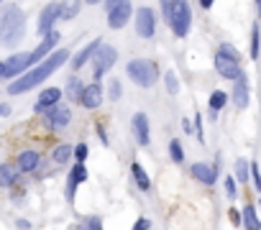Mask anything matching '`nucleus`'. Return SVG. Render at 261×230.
Returning a JSON list of instances; mask_svg holds the SVG:
<instances>
[{
    "label": "nucleus",
    "instance_id": "nucleus-1",
    "mask_svg": "<svg viewBox=\"0 0 261 230\" xmlns=\"http://www.w3.org/2000/svg\"><path fill=\"white\" fill-rule=\"evenodd\" d=\"M67 59H69V49H57L49 59H44L41 64H36L33 69H28L26 74H21L16 82H11L8 85V95H21V92H28L33 87H39L46 77H51L57 72V67H62Z\"/></svg>",
    "mask_w": 261,
    "mask_h": 230
},
{
    "label": "nucleus",
    "instance_id": "nucleus-2",
    "mask_svg": "<svg viewBox=\"0 0 261 230\" xmlns=\"http://www.w3.org/2000/svg\"><path fill=\"white\" fill-rule=\"evenodd\" d=\"M162 13L164 21L169 23V28L174 31V36H187L190 33V23H192V11L187 0H162Z\"/></svg>",
    "mask_w": 261,
    "mask_h": 230
},
{
    "label": "nucleus",
    "instance_id": "nucleus-3",
    "mask_svg": "<svg viewBox=\"0 0 261 230\" xmlns=\"http://www.w3.org/2000/svg\"><path fill=\"white\" fill-rule=\"evenodd\" d=\"M23 23H26V16L18 6H8L3 11V21H0V38H3L6 46H16L21 38H23Z\"/></svg>",
    "mask_w": 261,
    "mask_h": 230
},
{
    "label": "nucleus",
    "instance_id": "nucleus-4",
    "mask_svg": "<svg viewBox=\"0 0 261 230\" xmlns=\"http://www.w3.org/2000/svg\"><path fill=\"white\" fill-rule=\"evenodd\" d=\"M126 72L138 87H154L159 80V67L151 59H133V62H128Z\"/></svg>",
    "mask_w": 261,
    "mask_h": 230
},
{
    "label": "nucleus",
    "instance_id": "nucleus-5",
    "mask_svg": "<svg viewBox=\"0 0 261 230\" xmlns=\"http://www.w3.org/2000/svg\"><path fill=\"white\" fill-rule=\"evenodd\" d=\"M28 69H33V51L28 54H13V56H8L3 64H0V77L3 80H13V77H18L21 72L26 74Z\"/></svg>",
    "mask_w": 261,
    "mask_h": 230
},
{
    "label": "nucleus",
    "instance_id": "nucleus-6",
    "mask_svg": "<svg viewBox=\"0 0 261 230\" xmlns=\"http://www.w3.org/2000/svg\"><path fill=\"white\" fill-rule=\"evenodd\" d=\"M44 118H46V123H49L51 131H62V128H67L69 121H72V110H69L67 105H54V107H49V110L44 112Z\"/></svg>",
    "mask_w": 261,
    "mask_h": 230
},
{
    "label": "nucleus",
    "instance_id": "nucleus-7",
    "mask_svg": "<svg viewBox=\"0 0 261 230\" xmlns=\"http://www.w3.org/2000/svg\"><path fill=\"white\" fill-rule=\"evenodd\" d=\"M215 69H218L220 77H226V80H241L243 77V72L238 67V59H231V56L220 54V51L215 54Z\"/></svg>",
    "mask_w": 261,
    "mask_h": 230
},
{
    "label": "nucleus",
    "instance_id": "nucleus-8",
    "mask_svg": "<svg viewBox=\"0 0 261 230\" xmlns=\"http://www.w3.org/2000/svg\"><path fill=\"white\" fill-rule=\"evenodd\" d=\"M116 59H118V51H116L113 46L102 44V46L97 49V54H95V80H100V77L116 64Z\"/></svg>",
    "mask_w": 261,
    "mask_h": 230
},
{
    "label": "nucleus",
    "instance_id": "nucleus-9",
    "mask_svg": "<svg viewBox=\"0 0 261 230\" xmlns=\"http://www.w3.org/2000/svg\"><path fill=\"white\" fill-rule=\"evenodd\" d=\"M136 33L141 38H151L154 36V11L151 8H138L136 13Z\"/></svg>",
    "mask_w": 261,
    "mask_h": 230
},
{
    "label": "nucleus",
    "instance_id": "nucleus-10",
    "mask_svg": "<svg viewBox=\"0 0 261 230\" xmlns=\"http://www.w3.org/2000/svg\"><path fill=\"white\" fill-rule=\"evenodd\" d=\"M62 16V6L59 3H49L44 11H41V16H39V36H49L51 33V26H54V21Z\"/></svg>",
    "mask_w": 261,
    "mask_h": 230
},
{
    "label": "nucleus",
    "instance_id": "nucleus-11",
    "mask_svg": "<svg viewBox=\"0 0 261 230\" xmlns=\"http://www.w3.org/2000/svg\"><path fill=\"white\" fill-rule=\"evenodd\" d=\"M131 18V0H121V3L113 8V13H108V23L110 28H123Z\"/></svg>",
    "mask_w": 261,
    "mask_h": 230
},
{
    "label": "nucleus",
    "instance_id": "nucleus-12",
    "mask_svg": "<svg viewBox=\"0 0 261 230\" xmlns=\"http://www.w3.org/2000/svg\"><path fill=\"white\" fill-rule=\"evenodd\" d=\"M85 179H87V169H85L82 161H77V166L69 171V179H67V200L69 202H74V189H77V184H82Z\"/></svg>",
    "mask_w": 261,
    "mask_h": 230
},
{
    "label": "nucleus",
    "instance_id": "nucleus-13",
    "mask_svg": "<svg viewBox=\"0 0 261 230\" xmlns=\"http://www.w3.org/2000/svg\"><path fill=\"white\" fill-rule=\"evenodd\" d=\"M131 128H133V136L141 146H148V118L146 112H136L133 121H131Z\"/></svg>",
    "mask_w": 261,
    "mask_h": 230
},
{
    "label": "nucleus",
    "instance_id": "nucleus-14",
    "mask_svg": "<svg viewBox=\"0 0 261 230\" xmlns=\"http://www.w3.org/2000/svg\"><path fill=\"white\" fill-rule=\"evenodd\" d=\"M82 107H87V110H95V107H100V102H102V87L97 85V82H92V85H87L85 90H82Z\"/></svg>",
    "mask_w": 261,
    "mask_h": 230
},
{
    "label": "nucleus",
    "instance_id": "nucleus-15",
    "mask_svg": "<svg viewBox=\"0 0 261 230\" xmlns=\"http://www.w3.org/2000/svg\"><path fill=\"white\" fill-rule=\"evenodd\" d=\"M59 97H62V90L59 87H49V90H41V95H39V100H36V110H49V107H54L57 102H59Z\"/></svg>",
    "mask_w": 261,
    "mask_h": 230
},
{
    "label": "nucleus",
    "instance_id": "nucleus-16",
    "mask_svg": "<svg viewBox=\"0 0 261 230\" xmlns=\"http://www.w3.org/2000/svg\"><path fill=\"white\" fill-rule=\"evenodd\" d=\"M233 102L238 110H243L248 105V80H246V74L241 77V80H236V87H233Z\"/></svg>",
    "mask_w": 261,
    "mask_h": 230
},
{
    "label": "nucleus",
    "instance_id": "nucleus-17",
    "mask_svg": "<svg viewBox=\"0 0 261 230\" xmlns=\"http://www.w3.org/2000/svg\"><path fill=\"white\" fill-rule=\"evenodd\" d=\"M100 46H102V41H100V38H95V41H92L90 46H85V49H82V51H80L77 56L72 59V69H82V64H85V62H87L90 56H95Z\"/></svg>",
    "mask_w": 261,
    "mask_h": 230
},
{
    "label": "nucleus",
    "instance_id": "nucleus-18",
    "mask_svg": "<svg viewBox=\"0 0 261 230\" xmlns=\"http://www.w3.org/2000/svg\"><path fill=\"white\" fill-rule=\"evenodd\" d=\"M192 177L197 182H202V184H213L215 182V169L207 166V164H195L192 166Z\"/></svg>",
    "mask_w": 261,
    "mask_h": 230
},
{
    "label": "nucleus",
    "instance_id": "nucleus-19",
    "mask_svg": "<svg viewBox=\"0 0 261 230\" xmlns=\"http://www.w3.org/2000/svg\"><path fill=\"white\" fill-rule=\"evenodd\" d=\"M131 174H133V179H136V184H138V189H141V192H148V189H151L148 174L143 171V166H141L138 161H133V164H131Z\"/></svg>",
    "mask_w": 261,
    "mask_h": 230
},
{
    "label": "nucleus",
    "instance_id": "nucleus-20",
    "mask_svg": "<svg viewBox=\"0 0 261 230\" xmlns=\"http://www.w3.org/2000/svg\"><path fill=\"white\" fill-rule=\"evenodd\" d=\"M18 166H21V171H33L36 166H39V153L36 151H23L18 156Z\"/></svg>",
    "mask_w": 261,
    "mask_h": 230
},
{
    "label": "nucleus",
    "instance_id": "nucleus-21",
    "mask_svg": "<svg viewBox=\"0 0 261 230\" xmlns=\"http://www.w3.org/2000/svg\"><path fill=\"white\" fill-rule=\"evenodd\" d=\"M243 225H246V230H261V222L251 205H246V210H243Z\"/></svg>",
    "mask_w": 261,
    "mask_h": 230
},
{
    "label": "nucleus",
    "instance_id": "nucleus-22",
    "mask_svg": "<svg viewBox=\"0 0 261 230\" xmlns=\"http://www.w3.org/2000/svg\"><path fill=\"white\" fill-rule=\"evenodd\" d=\"M226 102H228V95L223 92V90H215V92L210 95V110H213V115H215L218 110L226 107Z\"/></svg>",
    "mask_w": 261,
    "mask_h": 230
},
{
    "label": "nucleus",
    "instance_id": "nucleus-23",
    "mask_svg": "<svg viewBox=\"0 0 261 230\" xmlns=\"http://www.w3.org/2000/svg\"><path fill=\"white\" fill-rule=\"evenodd\" d=\"M69 156H74V148H72V146L62 143V146H57V148H54V161H57V164L69 161Z\"/></svg>",
    "mask_w": 261,
    "mask_h": 230
},
{
    "label": "nucleus",
    "instance_id": "nucleus-24",
    "mask_svg": "<svg viewBox=\"0 0 261 230\" xmlns=\"http://www.w3.org/2000/svg\"><path fill=\"white\" fill-rule=\"evenodd\" d=\"M80 90H85V87H82V82L77 80V77H72V80L67 82V95H69L72 100H77V102H80V100H82V92H80Z\"/></svg>",
    "mask_w": 261,
    "mask_h": 230
},
{
    "label": "nucleus",
    "instance_id": "nucleus-25",
    "mask_svg": "<svg viewBox=\"0 0 261 230\" xmlns=\"http://www.w3.org/2000/svg\"><path fill=\"white\" fill-rule=\"evenodd\" d=\"M248 174H251V164H246V159L236 161V179L241 184H248Z\"/></svg>",
    "mask_w": 261,
    "mask_h": 230
},
{
    "label": "nucleus",
    "instance_id": "nucleus-26",
    "mask_svg": "<svg viewBox=\"0 0 261 230\" xmlns=\"http://www.w3.org/2000/svg\"><path fill=\"white\" fill-rule=\"evenodd\" d=\"M80 13V0H64L62 3V18H74Z\"/></svg>",
    "mask_w": 261,
    "mask_h": 230
},
{
    "label": "nucleus",
    "instance_id": "nucleus-27",
    "mask_svg": "<svg viewBox=\"0 0 261 230\" xmlns=\"http://www.w3.org/2000/svg\"><path fill=\"white\" fill-rule=\"evenodd\" d=\"M80 230H102V220L97 215H90L80 222Z\"/></svg>",
    "mask_w": 261,
    "mask_h": 230
},
{
    "label": "nucleus",
    "instance_id": "nucleus-28",
    "mask_svg": "<svg viewBox=\"0 0 261 230\" xmlns=\"http://www.w3.org/2000/svg\"><path fill=\"white\" fill-rule=\"evenodd\" d=\"M169 153H172V161H174V164H182V161H184V153H182V143H179L177 138H174V141L169 143Z\"/></svg>",
    "mask_w": 261,
    "mask_h": 230
},
{
    "label": "nucleus",
    "instance_id": "nucleus-29",
    "mask_svg": "<svg viewBox=\"0 0 261 230\" xmlns=\"http://www.w3.org/2000/svg\"><path fill=\"white\" fill-rule=\"evenodd\" d=\"M13 177H16V171H13L8 164L0 166V184H3V187H11V184H13Z\"/></svg>",
    "mask_w": 261,
    "mask_h": 230
},
{
    "label": "nucleus",
    "instance_id": "nucleus-30",
    "mask_svg": "<svg viewBox=\"0 0 261 230\" xmlns=\"http://www.w3.org/2000/svg\"><path fill=\"white\" fill-rule=\"evenodd\" d=\"M251 59H258V26H253L251 31V49H248Z\"/></svg>",
    "mask_w": 261,
    "mask_h": 230
},
{
    "label": "nucleus",
    "instance_id": "nucleus-31",
    "mask_svg": "<svg viewBox=\"0 0 261 230\" xmlns=\"http://www.w3.org/2000/svg\"><path fill=\"white\" fill-rule=\"evenodd\" d=\"M167 87H169V95H177V92H179V85H177V77H174V72H172V69L167 72Z\"/></svg>",
    "mask_w": 261,
    "mask_h": 230
},
{
    "label": "nucleus",
    "instance_id": "nucleus-32",
    "mask_svg": "<svg viewBox=\"0 0 261 230\" xmlns=\"http://www.w3.org/2000/svg\"><path fill=\"white\" fill-rule=\"evenodd\" d=\"M226 195L228 197H236L238 192H236V179L233 177H226Z\"/></svg>",
    "mask_w": 261,
    "mask_h": 230
},
{
    "label": "nucleus",
    "instance_id": "nucleus-33",
    "mask_svg": "<svg viewBox=\"0 0 261 230\" xmlns=\"http://www.w3.org/2000/svg\"><path fill=\"white\" fill-rule=\"evenodd\" d=\"M87 151H90V148H87L85 143H80L77 148H74V156H77V161H82V164H85V159H87Z\"/></svg>",
    "mask_w": 261,
    "mask_h": 230
},
{
    "label": "nucleus",
    "instance_id": "nucleus-34",
    "mask_svg": "<svg viewBox=\"0 0 261 230\" xmlns=\"http://www.w3.org/2000/svg\"><path fill=\"white\" fill-rule=\"evenodd\" d=\"M220 54H226V56H231V59H241V56H238V51H236L231 44H223V46H220Z\"/></svg>",
    "mask_w": 261,
    "mask_h": 230
},
{
    "label": "nucleus",
    "instance_id": "nucleus-35",
    "mask_svg": "<svg viewBox=\"0 0 261 230\" xmlns=\"http://www.w3.org/2000/svg\"><path fill=\"white\" fill-rule=\"evenodd\" d=\"M118 97H121V82L113 80L110 82V100H118Z\"/></svg>",
    "mask_w": 261,
    "mask_h": 230
},
{
    "label": "nucleus",
    "instance_id": "nucleus-36",
    "mask_svg": "<svg viewBox=\"0 0 261 230\" xmlns=\"http://www.w3.org/2000/svg\"><path fill=\"white\" fill-rule=\"evenodd\" d=\"M251 177L256 182V189L261 192V171H258V164H251Z\"/></svg>",
    "mask_w": 261,
    "mask_h": 230
},
{
    "label": "nucleus",
    "instance_id": "nucleus-37",
    "mask_svg": "<svg viewBox=\"0 0 261 230\" xmlns=\"http://www.w3.org/2000/svg\"><path fill=\"white\" fill-rule=\"evenodd\" d=\"M195 131H197V138H200V143H205V133H202V118H200V115H195Z\"/></svg>",
    "mask_w": 261,
    "mask_h": 230
},
{
    "label": "nucleus",
    "instance_id": "nucleus-38",
    "mask_svg": "<svg viewBox=\"0 0 261 230\" xmlns=\"http://www.w3.org/2000/svg\"><path fill=\"white\" fill-rule=\"evenodd\" d=\"M148 227H151V222H148L146 217H138L136 225H133V230H148Z\"/></svg>",
    "mask_w": 261,
    "mask_h": 230
},
{
    "label": "nucleus",
    "instance_id": "nucleus-39",
    "mask_svg": "<svg viewBox=\"0 0 261 230\" xmlns=\"http://www.w3.org/2000/svg\"><path fill=\"white\" fill-rule=\"evenodd\" d=\"M121 3V0H105V13H113V8Z\"/></svg>",
    "mask_w": 261,
    "mask_h": 230
},
{
    "label": "nucleus",
    "instance_id": "nucleus-40",
    "mask_svg": "<svg viewBox=\"0 0 261 230\" xmlns=\"http://www.w3.org/2000/svg\"><path fill=\"white\" fill-rule=\"evenodd\" d=\"M228 212H231V222H233V225H238V222H241V215H238V210H228Z\"/></svg>",
    "mask_w": 261,
    "mask_h": 230
},
{
    "label": "nucleus",
    "instance_id": "nucleus-41",
    "mask_svg": "<svg viewBox=\"0 0 261 230\" xmlns=\"http://www.w3.org/2000/svg\"><path fill=\"white\" fill-rule=\"evenodd\" d=\"M97 136H100V141H102V143H108V136H105V131H102V126H97Z\"/></svg>",
    "mask_w": 261,
    "mask_h": 230
},
{
    "label": "nucleus",
    "instance_id": "nucleus-42",
    "mask_svg": "<svg viewBox=\"0 0 261 230\" xmlns=\"http://www.w3.org/2000/svg\"><path fill=\"white\" fill-rule=\"evenodd\" d=\"M213 3H215V0H200V6L207 11V8H213Z\"/></svg>",
    "mask_w": 261,
    "mask_h": 230
},
{
    "label": "nucleus",
    "instance_id": "nucleus-43",
    "mask_svg": "<svg viewBox=\"0 0 261 230\" xmlns=\"http://www.w3.org/2000/svg\"><path fill=\"white\" fill-rule=\"evenodd\" d=\"M0 115H11V107L8 105H0Z\"/></svg>",
    "mask_w": 261,
    "mask_h": 230
},
{
    "label": "nucleus",
    "instance_id": "nucleus-44",
    "mask_svg": "<svg viewBox=\"0 0 261 230\" xmlns=\"http://www.w3.org/2000/svg\"><path fill=\"white\" fill-rule=\"evenodd\" d=\"M87 6H95V3H102V0H85Z\"/></svg>",
    "mask_w": 261,
    "mask_h": 230
},
{
    "label": "nucleus",
    "instance_id": "nucleus-45",
    "mask_svg": "<svg viewBox=\"0 0 261 230\" xmlns=\"http://www.w3.org/2000/svg\"><path fill=\"white\" fill-rule=\"evenodd\" d=\"M258 210H261V200H258Z\"/></svg>",
    "mask_w": 261,
    "mask_h": 230
},
{
    "label": "nucleus",
    "instance_id": "nucleus-46",
    "mask_svg": "<svg viewBox=\"0 0 261 230\" xmlns=\"http://www.w3.org/2000/svg\"><path fill=\"white\" fill-rule=\"evenodd\" d=\"M256 3H258V6H261V0H256Z\"/></svg>",
    "mask_w": 261,
    "mask_h": 230
}]
</instances>
